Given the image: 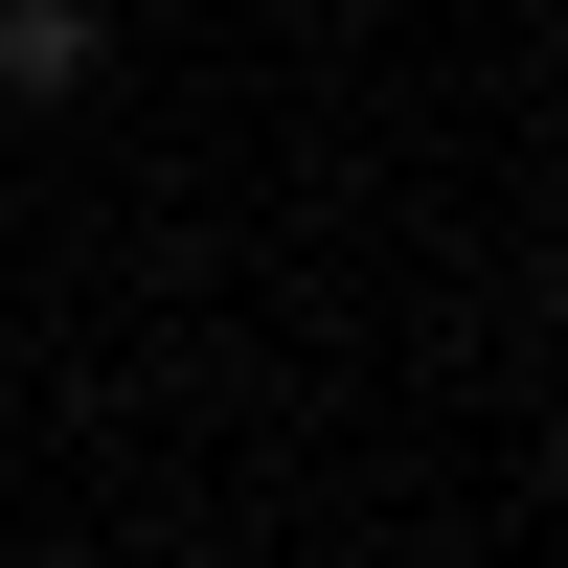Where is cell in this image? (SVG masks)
Masks as SVG:
<instances>
[{
    "mask_svg": "<svg viewBox=\"0 0 568 568\" xmlns=\"http://www.w3.org/2000/svg\"><path fill=\"white\" fill-rule=\"evenodd\" d=\"M0 136H23V91H0Z\"/></svg>",
    "mask_w": 568,
    "mask_h": 568,
    "instance_id": "2",
    "label": "cell"
},
{
    "mask_svg": "<svg viewBox=\"0 0 568 568\" xmlns=\"http://www.w3.org/2000/svg\"><path fill=\"white\" fill-rule=\"evenodd\" d=\"M0 91H23V114L114 91V23H91V0H0Z\"/></svg>",
    "mask_w": 568,
    "mask_h": 568,
    "instance_id": "1",
    "label": "cell"
}]
</instances>
